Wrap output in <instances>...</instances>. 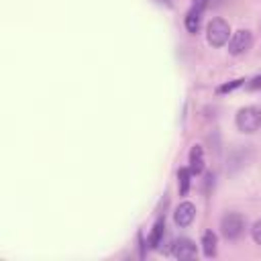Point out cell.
I'll use <instances>...</instances> for the list:
<instances>
[{
    "instance_id": "3957f363",
    "label": "cell",
    "mask_w": 261,
    "mask_h": 261,
    "mask_svg": "<svg viewBox=\"0 0 261 261\" xmlns=\"http://www.w3.org/2000/svg\"><path fill=\"white\" fill-rule=\"evenodd\" d=\"M220 228H222V234L228 239V241H234L243 234L245 230V218L239 214V212H228L222 216L220 220Z\"/></svg>"
},
{
    "instance_id": "7c38bea8",
    "label": "cell",
    "mask_w": 261,
    "mask_h": 261,
    "mask_svg": "<svg viewBox=\"0 0 261 261\" xmlns=\"http://www.w3.org/2000/svg\"><path fill=\"white\" fill-rule=\"evenodd\" d=\"M243 84H245V80H232V82H228V84L218 86L216 92H218V94H226V92H232L234 88H239V86H243Z\"/></svg>"
},
{
    "instance_id": "8992f818",
    "label": "cell",
    "mask_w": 261,
    "mask_h": 261,
    "mask_svg": "<svg viewBox=\"0 0 261 261\" xmlns=\"http://www.w3.org/2000/svg\"><path fill=\"white\" fill-rule=\"evenodd\" d=\"M171 253H173V257H177V259H196L198 249H196V245H194L190 239L181 237V239L173 241V249H171Z\"/></svg>"
},
{
    "instance_id": "6da1fadb",
    "label": "cell",
    "mask_w": 261,
    "mask_h": 261,
    "mask_svg": "<svg viewBox=\"0 0 261 261\" xmlns=\"http://www.w3.org/2000/svg\"><path fill=\"white\" fill-rule=\"evenodd\" d=\"M230 24L224 18H212L206 27V41L212 47H224L230 39Z\"/></svg>"
},
{
    "instance_id": "5bb4252c",
    "label": "cell",
    "mask_w": 261,
    "mask_h": 261,
    "mask_svg": "<svg viewBox=\"0 0 261 261\" xmlns=\"http://www.w3.org/2000/svg\"><path fill=\"white\" fill-rule=\"evenodd\" d=\"M259 88H261V75H257L249 82V90H259Z\"/></svg>"
},
{
    "instance_id": "8fae6325",
    "label": "cell",
    "mask_w": 261,
    "mask_h": 261,
    "mask_svg": "<svg viewBox=\"0 0 261 261\" xmlns=\"http://www.w3.org/2000/svg\"><path fill=\"white\" fill-rule=\"evenodd\" d=\"M192 171H190V167H179V171H177V188H179V194L181 196H186L188 192H190V184H192Z\"/></svg>"
},
{
    "instance_id": "52a82bcc",
    "label": "cell",
    "mask_w": 261,
    "mask_h": 261,
    "mask_svg": "<svg viewBox=\"0 0 261 261\" xmlns=\"http://www.w3.org/2000/svg\"><path fill=\"white\" fill-rule=\"evenodd\" d=\"M190 171L194 173V175H198V173H202V169H204V151H202V147L200 145H194L192 149H190Z\"/></svg>"
},
{
    "instance_id": "9a60e30c",
    "label": "cell",
    "mask_w": 261,
    "mask_h": 261,
    "mask_svg": "<svg viewBox=\"0 0 261 261\" xmlns=\"http://www.w3.org/2000/svg\"><path fill=\"white\" fill-rule=\"evenodd\" d=\"M194 6L200 8V10H204V8L208 6V0H194Z\"/></svg>"
},
{
    "instance_id": "9c48e42d",
    "label": "cell",
    "mask_w": 261,
    "mask_h": 261,
    "mask_svg": "<svg viewBox=\"0 0 261 261\" xmlns=\"http://www.w3.org/2000/svg\"><path fill=\"white\" fill-rule=\"evenodd\" d=\"M202 12L204 10H200V8H196V6H192L190 10H188V14H186V29H188V33H198V29H200V22H202Z\"/></svg>"
},
{
    "instance_id": "277c9868",
    "label": "cell",
    "mask_w": 261,
    "mask_h": 261,
    "mask_svg": "<svg viewBox=\"0 0 261 261\" xmlns=\"http://www.w3.org/2000/svg\"><path fill=\"white\" fill-rule=\"evenodd\" d=\"M251 43H253L251 31L239 29V31H234V33L230 35V39H228V53H230V55H241V53H245V51L251 47Z\"/></svg>"
},
{
    "instance_id": "30bf717a",
    "label": "cell",
    "mask_w": 261,
    "mask_h": 261,
    "mask_svg": "<svg viewBox=\"0 0 261 261\" xmlns=\"http://www.w3.org/2000/svg\"><path fill=\"white\" fill-rule=\"evenodd\" d=\"M216 245H218V237H216V232L206 230V232L202 234V251H204V255H206L208 259L216 255Z\"/></svg>"
},
{
    "instance_id": "5b68a950",
    "label": "cell",
    "mask_w": 261,
    "mask_h": 261,
    "mask_svg": "<svg viewBox=\"0 0 261 261\" xmlns=\"http://www.w3.org/2000/svg\"><path fill=\"white\" fill-rule=\"evenodd\" d=\"M194 216H196V206L192 202H181L173 212V222L179 228H184V226H190L194 222Z\"/></svg>"
},
{
    "instance_id": "ba28073f",
    "label": "cell",
    "mask_w": 261,
    "mask_h": 261,
    "mask_svg": "<svg viewBox=\"0 0 261 261\" xmlns=\"http://www.w3.org/2000/svg\"><path fill=\"white\" fill-rule=\"evenodd\" d=\"M163 234H165V218H157V222L153 224V230L149 234V247L159 249L163 243Z\"/></svg>"
},
{
    "instance_id": "7a4b0ae2",
    "label": "cell",
    "mask_w": 261,
    "mask_h": 261,
    "mask_svg": "<svg viewBox=\"0 0 261 261\" xmlns=\"http://www.w3.org/2000/svg\"><path fill=\"white\" fill-rule=\"evenodd\" d=\"M237 128L241 133H255L261 128V108L259 106H245L237 112Z\"/></svg>"
},
{
    "instance_id": "4fadbf2b",
    "label": "cell",
    "mask_w": 261,
    "mask_h": 261,
    "mask_svg": "<svg viewBox=\"0 0 261 261\" xmlns=\"http://www.w3.org/2000/svg\"><path fill=\"white\" fill-rule=\"evenodd\" d=\"M251 234H253V241H255L257 245H261V220H257V222L253 224Z\"/></svg>"
}]
</instances>
